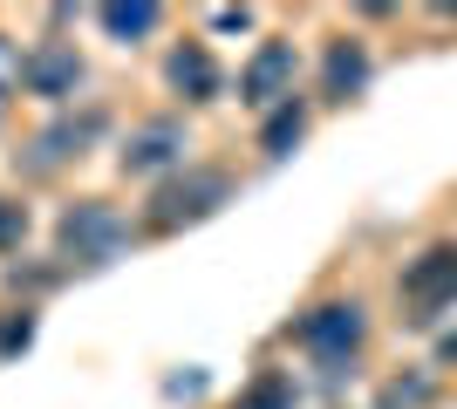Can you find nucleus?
<instances>
[{"mask_svg":"<svg viewBox=\"0 0 457 409\" xmlns=\"http://www.w3.org/2000/svg\"><path fill=\"white\" fill-rule=\"evenodd\" d=\"M226 198H232V177H226V171H185V177H171V184L151 198L144 233H178V225H198V218H212Z\"/></svg>","mask_w":457,"mask_h":409,"instance_id":"nucleus-1","label":"nucleus"},{"mask_svg":"<svg viewBox=\"0 0 457 409\" xmlns=\"http://www.w3.org/2000/svg\"><path fill=\"white\" fill-rule=\"evenodd\" d=\"M123 246H130V218L116 212V205L82 198V205H69V212H62V253H69V259L103 266V259H116Z\"/></svg>","mask_w":457,"mask_h":409,"instance_id":"nucleus-2","label":"nucleus"},{"mask_svg":"<svg viewBox=\"0 0 457 409\" xmlns=\"http://www.w3.org/2000/svg\"><path fill=\"white\" fill-rule=\"evenodd\" d=\"M294 341H301L314 362H328V369H342L348 355L369 341V314L362 300H328V307L301 314V328H294Z\"/></svg>","mask_w":457,"mask_h":409,"instance_id":"nucleus-3","label":"nucleus"},{"mask_svg":"<svg viewBox=\"0 0 457 409\" xmlns=\"http://www.w3.org/2000/svg\"><path fill=\"white\" fill-rule=\"evenodd\" d=\"M457 300V246H430L403 266V307L410 321H437L444 307Z\"/></svg>","mask_w":457,"mask_h":409,"instance_id":"nucleus-4","label":"nucleus"},{"mask_svg":"<svg viewBox=\"0 0 457 409\" xmlns=\"http://www.w3.org/2000/svg\"><path fill=\"white\" fill-rule=\"evenodd\" d=\"M239 102H253V110H280V102H294V41H260V55L239 69Z\"/></svg>","mask_w":457,"mask_h":409,"instance_id":"nucleus-5","label":"nucleus"},{"mask_svg":"<svg viewBox=\"0 0 457 409\" xmlns=\"http://www.w3.org/2000/svg\"><path fill=\"white\" fill-rule=\"evenodd\" d=\"M21 82H28V96H41V102H69L76 82H82L76 41H41V48H28V55H21Z\"/></svg>","mask_w":457,"mask_h":409,"instance_id":"nucleus-6","label":"nucleus"},{"mask_svg":"<svg viewBox=\"0 0 457 409\" xmlns=\"http://www.w3.org/2000/svg\"><path fill=\"white\" fill-rule=\"evenodd\" d=\"M185 157V123L178 117H151V123H137L130 143H123V171H164V164H178Z\"/></svg>","mask_w":457,"mask_h":409,"instance_id":"nucleus-7","label":"nucleus"},{"mask_svg":"<svg viewBox=\"0 0 457 409\" xmlns=\"http://www.w3.org/2000/svg\"><path fill=\"white\" fill-rule=\"evenodd\" d=\"M103 136V110H82V117H62L55 130L35 136V157H28V171H55V164H69V157H82Z\"/></svg>","mask_w":457,"mask_h":409,"instance_id":"nucleus-8","label":"nucleus"},{"mask_svg":"<svg viewBox=\"0 0 457 409\" xmlns=\"http://www.w3.org/2000/svg\"><path fill=\"white\" fill-rule=\"evenodd\" d=\"M362 82H369V48L362 41H328V61H321V89L335 102H348V96H362Z\"/></svg>","mask_w":457,"mask_h":409,"instance_id":"nucleus-9","label":"nucleus"},{"mask_svg":"<svg viewBox=\"0 0 457 409\" xmlns=\"http://www.w3.org/2000/svg\"><path fill=\"white\" fill-rule=\"evenodd\" d=\"M164 82H171L178 96H191V102H212L219 96V61H212L198 41H185V48L164 61Z\"/></svg>","mask_w":457,"mask_h":409,"instance_id":"nucleus-10","label":"nucleus"},{"mask_svg":"<svg viewBox=\"0 0 457 409\" xmlns=\"http://www.w3.org/2000/svg\"><path fill=\"white\" fill-rule=\"evenodd\" d=\"M301 136H307V110H301V102H280V110L267 117V130H260V151H267V157H287Z\"/></svg>","mask_w":457,"mask_h":409,"instance_id":"nucleus-11","label":"nucleus"},{"mask_svg":"<svg viewBox=\"0 0 457 409\" xmlns=\"http://www.w3.org/2000/svg\"><path fill=\"white\" fill-rule=\"evenodd\" d=\"M157 14H164L157 0H137V7H96V20H103V28H110L116 41H137V35H151V28H157Z\"/></svg>","mask_w":457,"mask_h":409,"instance_id":"nucleus-12","label":"nucleus"},{"mask_svg":"<svg viewBox=\"0 0 457 409\" xmlns=\"http://www.w3.org/2000/svg\"><path fill=\"white\" fill-rule=\"evenodd\" d=\"M239 409H294V382H287L280 369H267L246 396H239Z\"/></svg>","mask_w":457,"mask_h":409,"instance_id":"nucleus-13","label":"nucleus"},{"mask_svg":"<svg viewBox=\"0 0 457 409\" xmlns=\"http://www.w3.org/2000/svg\"><path fill=\"white\" fill-rule=\"evenodd\" d=\"M430 396H437V382H430V375H410V382L396 375V382H389V389L376 396V409H423Z\"/></svg>","mask_w":457,"mask_h":409,"instance_id":"nucleus-14","label":"nucleus"},{"mask_svg":"<svg viewBox=\"0 0 457 409\" xmlns=\"http://www.w3.org/2000/svg\"><path fill=\"white\" fill-rule=\"evenodd\" d=\"M14 89H21V48L0 35V123H7V110H14Z\"/></svg>","mask_w":457,"mask_h":409,"instance_id":"nucleus-15","label":"nucleus"},{"mask_svg":"<svg viewBox=\"0 0 457 409\" xmlns=\"http://www.w3.org/2000/svg\"><path fill=\"white\" fill-rule=\"evenodd\" d=\"M21 239H28V205H14V198H0V253H14Z\"/></svg>","mask_w":457,"mask_h":409,"instance_id":"nucleus-16","label":"nucleus"},{"mask_svg":"<svg viewBox=\"0 0 457 409\" xmlns=\"http://www.w3.org/2000/svg\"><path fill=\"white\" fill-rule=\"evenodd\" d=\"M35 341V314L21 307V321H0V355H14V348H28Z\"/></svg>","mask_w":457,"mask_h":409,"instance_id":"nucleus-17","label":"nucleus"},{"mask_svg":"<svg viewBox=\"0 0 457 409\" xmlns=\"http://www.w3.org/2000/svg\"><path fill=\"white\" fill-rule=\"evenodd\" d=\"M212 28H226V35H246L253 14H246V7H219V14H212Z\"/></svg>","mask_w":457,"mask_h":409,"instance_id":"nucleus-18","label":"nucleus"},{"mask_svg":"<svg viewBox=\"0 0 457 409\" xmlns=\"http://www.w3.org/2000/svg\"><path fill=\"white\" fill-rule=\"evenodd\" d=\"M444 355H451V362H457V334H451V341H444Z\"/></svg>","mask_w":457,"mask_h":409,"instance_id":"nucleus-19","label":"nucleus"}]
</instances>
